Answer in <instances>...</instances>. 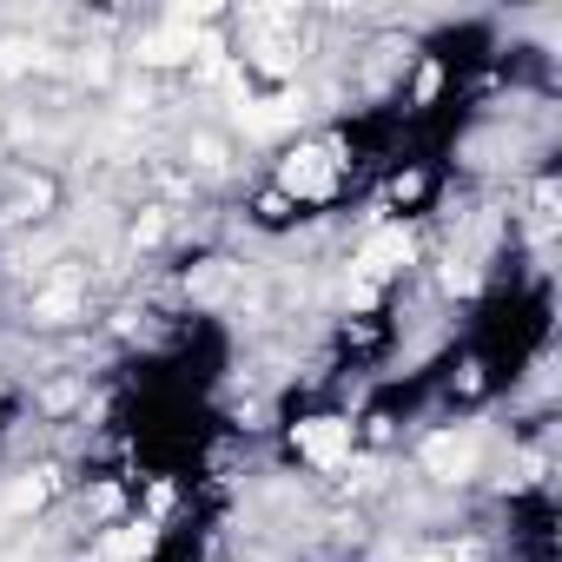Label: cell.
<instances>
[{
  "instance_id": "cell-3",
  "label": "cell",
  "mask_w": 562,
  "mask_h": 562,
  "mask_svg": "<svg viewBox=\"0 0 562 562\" xmlns=\"http://www.w3.org/2000/svg\"><path fill=\"white\" fill-rule=\"evenodd\" d=\"M411 258V232H397V225H384V232H371L364 238V251H358V278L364 285H378L384 271H397Z\"/></svg>"
},
{
  "instance_id": "cell-11",
  "label": "cell",
  "mask_w": 562,
  "mask_h": 562,
  "mask_svg": "<svg viewBox=\"0 0 562 562\" xmlns=\"http://www.w3.org/2000/svg\"><path fill=\"white\" fill-rule=\"evenodd\" d=\"M443 285H450V292H476V271H470V265H463V271L450 265V271H443Z\"/></svg>"
},
{
  "instance_id": "cell-4",
  "label": "cell",
  "mask_w": 562,
  "mask_h": 562,
  "mask_svg": "<svg viewBox=\"0 0 562 562\" xmlns=\"http://www.w3.org/2000/svg\"><path fill=\"white\" fill-rule=\"evenodd\" d=\"M278 186H285L292 199H318V192H331V153H292L285 159V172H278Z\"/></svg>"
},
{
  "instance_id": "cell-10",
  "label": "cell",
  "mask_w": 562,
  "mask_h": 562,
  "mask_svg": "<svg viewBox=\"0 0 562 562\" xmlns=\"http://www.w3.org/2000/svg\"><path fill=\"white\" fill-rule=\"evenodd\" d=\"M192 292H205V299H212V292H225V265H205V271H199V285H192Z\"/></svg>"
},
{
  "instance_id": "cell-6",
  "label": "cell",
  "mask_w": 562,
  "mask_h": 562,
  "mask_svg": "<svg viewBox=\"0 0 562 562\" xmlns=\"http://www.w3.org/2000/svg\"><path fill=\"white\" fill-rule=\"evenodd\" d=\"M146 549H153V536H146V529H120V536L106 542V555H113V562H139Z\"/></svg>"
},
{
  "instance_id": "cell-2",
  "label": "cell",
  "mask_w": 562,
  "mask_h": 562,
  "mask_svg": "<svg viewBox=\"0 0 562 562\" xmlns=\"http://www.w3.org/2000/svg\"><path fill=\"white\" fill-rule=\"evenodd\" d=\"M299 450H305L318 470H338V463L351 457V424H338V417H312V424H299Z\"/></svg>"
},
{
  "instance_id": "cell-1",
  "label": "cell",
  "mask_w": 562,
  "mask_h": 562,
  "mask_svg": "<svg viewBox=\"0 0 562 562\" xmlns=\"http://www.w3.org/2000/svg\"><path fill=\"white\" fill-rule=\"evenodd\" d=\"M476 457H483V443H476L470 430H443V437H430V443H424V470H430V476H443V483L476 476Z\"/></svg>"
},
{
  "instance_id": "cell-8",
  "label": "cell",
  "mask_w": 562,
  "mask_h": 562,
  "mask_svg": "<svg viewBox=\"0 0 562 562\" xmlns=\"http://www.w3.org/2000/svg\"><path fill=\"white\" fill-rule=\"evenodd\" d=\"M41 503H47V483H41V476L14 483V496H8V509H14V516H27V509H41Z\"/></svg>"
},
{
  "instance_id": "cell-5",
  "label": "cell",
  "mask_w": 562,
  "mask_h": 562,
  "mask_svg": "<svg viewBox=\"0 0 562 562\" xmlns=\"http://www.w3.org/2000/svg\"><path fill=\"white\" fill-rule=\"evenodd\" d=\"M245 133H285L299 126V93H278V100H238Z\"/></svg>"
},
{
  "instance_id": "cell-7",
  "label": "cell",
  "mask_w": 562,
  "mask_h": 562,
  "mask_svg": "<svg viewBox=\"0 0 562 562\" xmlns=\"http://www.w3.org/2000/svg\"><path fill=\"white\" fill-rule=\"evenodd\" d=\"M47 54L41 47H27V41H0V67H8V74H27V67H41Z\"/></svg>"
},
{
  "instance_id": "cell-9",
  "label": "cell",
  "mask_w": 562,
  "mask_h": 562,
  "mask_svg": "<svg viewBox=\"0 0 562 562\" xmlns=\"http://www.w3.org/2000/svg\"><path fill=\"white\" fill-rule=\"evenodd\" d=\"M34 312H41V318H47V325H60V318H67V312H74V285H54V292H47V299H41V305H34Z\"/></svg>"
}]
</instances>
